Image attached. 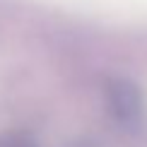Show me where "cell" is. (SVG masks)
Wrapping results in <instances>:
<instances>
[{"instance_id": "1", "label": "cell", "mask_w": 147, "mask_h": 147, "mask_svg": "<svg viewBox=\"0 0 147 147\" xmlns=\"http://www.w3.org/2000/svg\"><path fill=\"white\" fill-rule=\"evenodd\" d=\"M0 147H34V142L27 135H17V133H5L0 138Z\"/></svg>"}]
</instances>
